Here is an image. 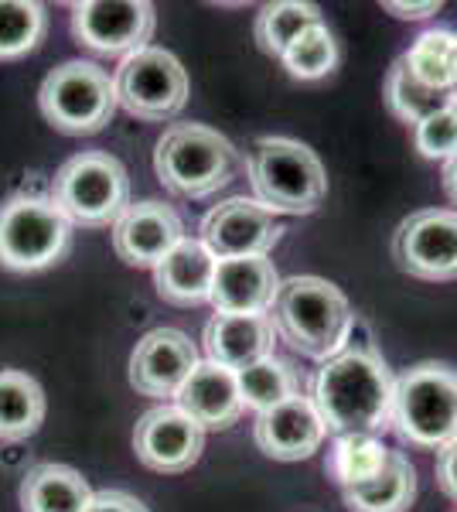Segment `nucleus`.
<instances>
[{"label": "nucleus", "instance_id": "f257e3e1", "mask_svg": "<svg viewBox=\"0 0 457 512\" xmlns=\"http://www.w3.org/2000/svg\"><path fill=\"white\" fill-rule=\"evenodd\" d=\"M396 379L369 345L345 349L321 362L314 376V407L335 437L376 434L393 424Z\"/></svg>", "mask_w": 457, "mask_h": 512}, {"label": "nucleus", "instance_id": "f03ea898", "mask_svg": "<svg viewBox=\"0 0 457 512\" xmlns=\"http://www.w3.org/2000/svg\"><path fill=\"white\" fill-rule=\"evenodd\" d=\"M273 332L304 359L328 362L348 345L355 315L348 297L324 277L280 280V291L267 311Z\"/></svg>", "mask_w": 457, "mask_h": 512}, {"label": "nucleus", "instance_id": "7ed1b4c3", "mask_svg": "<svg viewBox=\"0 0 457 512\" xmlns=\"http://www.w3.org/2000/svg\"><path fill=\"white\" fill-rule=\"evenodd\" d=\"M249 185L256 202L270 212L287 216H311L328 195V175L318 154L301 140L260 137L246 154Z\"/></svg>", "mask_w": 457, "mask_h": 512}, {"label": "nucleus", "instance_id": "20e7f679", "mask_svg": "<svg viewBox=\"0 0 457 512\" xmlns=\"http://www.w3.org/2000/svg\"><path fill=\"white\" fill-rule=\"evenodd\" d=\"M239 151L205 123H174L154 147V171L171 195L209 198L239 171Z\"/></svg>", "mask_w": 457, "mask_h": 512}, {"label": "nucleus", "instance_id": "39448f33", "mask_svg": "<svg viewBox=\"0 0 457 512\" xmlns=\"http://www.w3.org/2000/svg\"><path fill=\"white\" fill-rule=\"evenodd\" d=\"M52 202L72 226L106 229L130 209V175L113 154L82 151L55 171Z\"/></svg>", "mask_w": 457, "mask_h": 512}, {"label": "nucleus", "instance_id": "423d86ee", "mask_svg": "<svg viewBox=\"0 0 457 512\" xmlns=\"http://www.w3.org/2000/svg\"><path fill=\"white\" fill-rule=\"evenodd\" d=\"M38 106L58 134H99L116 113V82L103 65L72 59L55 65L38 89Z\"/></svg>", "mask_w": 457, "mask_h": 512}, {"label": "nucleus", "instance_id": "0eeeda50", "mask_svg": "<svg viewBox=\"0 0 457 512\" xmlns=\"http://www.w3.org/2000/svg\"><path fill=\"white\" fill-rule=\"evenodd\" d=\"M393 427L417 448H444L457 437V373L444 362H420L396 379Z\"/></svg>", "mask_w": 457, "mask_h": 512}, {"label": "nucleus", "instance_id": "6e6552de", "mask_svg": "<svg viewBox=\"0 0 457 512\" xmlns=\"http://www.w3.org/2000/svg\"><path fill=\"white\" fill-rule=\"evenodd\" d=\"M72 222L45 195H14L0 205V267L14 274L48 270L69 253Z\"/></svg>", "mask_w": 457, "mask_h": 512}, {"label": "nucleus", "instance_id": "1a4fd4ad", "mask_svg": "<svg viewBox=\"0 0 457 512\" xmlns=\"http://www.w3.org/2000/svg\"><path fill=\"white\" fill-rule=\"evenodd\" d=\"M116 103L144 123L174 120L188 103V72L168 48H140L116 69Z\"/></svg>", "mask_w": 457, "mask_h": 512}, {"label": "nucleus", "instance_id": "9d476101", "mask_svg": "<svg viewBox=\"0 0 457 512\" xmlns=\"http://www.w3.org/2000/svg\"><path fill=\"white\" fill-rule=\"evenodd\" d=\"M393 260L417 280H457V212L423 209L393 233Z\"/></svg>", "mask_w": 457, "mask_h": 512}, {"label": "nucleus", "instance_id": "9b49d317", "mask_svg": "<svg viewBox=\"0 0 457 512\" xmlns=\"http://www.w3.org/2000/svg\"><path fill=\"white\" fill-rule=\"evenodd\" d=\"M157 28V11L147 0H82L72 4V31L79 45L99 55H134L147 48Z\"/></svg>", "mask_w": 457, "mask_h": 512}, {"label": "nucleus", "instance_id": "f8f14e48", "mask_svg": "<svg viewBox=\"0 0 457 512\" xmlns=\"http://www.w3.org/2000/svg\"><path fill=\"white\" fill-rule=\"evenodd\" d=\"M284 226L256 198H226L202 219V243L215 260L236 256H267L280 243Z\"/></svg>", "mask_w": 457, "mask_h": 512}, {"label": "nucleus", "instance_id": "ddd939ff", "mask_svg": "<svg viewBox=\"0 0 457 512\" xmlns=\"http://www.w3.org/2000/svg\"><path fill=\"white\" fill-rule=\"evenodd\" d=\"M134 451L137 461L151 472L181 475L202 458L205 431L191 420L178 403L147 410L134 427Z\"/></svg>", "mask_w": 457, "mask_h": 512}, {"label": "nucleus", "instance_id": "4468645a", "mask_svg": "<svg viewBox=\"0 0 457 512\" xmlns=\"http://www.w3.org/2000/svg\"><path fill=\"white\" fill-rule=\"evenodd\" d=\"M198 366V349L191 338L178 328H154L137 342L130 355V386L140 396H154V400H168L178 396Z\"/></svg>", "mask_w": 457, "mask_h": 512}, {"label": "nucleus", "instance_id": "2eb2a0df", "mask_svg": "<svg viewBox=\"0 0 457 512\" xmlns=\"http://www.w3.org/2000/svg\"><path fill=\"white\" fill-rule=\"evenodd\" d=\"M324 420L314 407L311 396H290V400L277 403V407L256 414L253 424V441L267 458L273 461H304L321 448Z\"/></svg>", "mask_w": 457, "mask_h": 512}, {"label": "nucleus", "instance_id": "dca6fc26", "mask_svg": "<svg viewBox=\"0 0 457 512\" xmlns=\"http://www.w3.org/2000/svg\"><path fill=\"white\" fill-rule=\"evenodd\" d=\"M185 239L178 212L164 202L130 205L113 226V250L130 267H157Z\"/></svg>", "mask_w": 457, "mask_h": 512}, {"label": "nucleus", "instance_id": "f3484780", "mask_svg": "<svg viewBox=\"0 0 457 512\" xmlns=\"http://www.w3.org/2000/svg\"><path fill=\"white\" fill-rule=\"evenodd\" d=\"M280 291V277L267 256L215 260L212 297L219 315H267Z\"/></svg>", "mask_w": 457, "mask_h": 512}, {"label": "nucleus", "instance_id": "a211bd4d", "mask_svg": "<svg viewBox=\"0 0 457 512\" xmlns=\"http://www.w3.org/2000/svg\"><path fill=\"white\" fill-rule=\"evenodd\" d=\"M174 400L202 431H226L243 414L236 373L209 359L191 369V376L185 379V386H181Z\"/></svg>", "mask_w": 457, "mask_h": 512}, {"label": "nucleus", "instance_id": "6ab92c4d", "mask_svg": "<svg viewBox=\"0 0 457 512\" xmlns=\"http://www.w3.org/2000/svg\"><path fill=\"white\" fill-rule=\"evenodd\" d=\"M273 338L277 332L267 315H219L215 311L205 325V352H209V362L239 373L273 355Z\"/></svg>", "mask_w": 457, "mask_h": 512}, {"label": "nucleus", "instance_id": "aec40b11", "mask_svg": "<svg viewBox=\"0 0 457 512\" xmlns=\"http://www.w3.org/2000/svg\"><path fill=\"white\" fill-rule=\"evenodd\" d=\"M212 277H215V256L202 239L185 236L174 250L154 267L157 294L178 308H195L212 297Z\"/></svg>", "mask_w": 457, "mask_h": 512}, {"label": "nucleus", "instance_id": "412c9836", "mask_svg": "<svg viewBox=\"0 0 457 512\" xmlns=\"http://www.w3.org/2000/svg\"><path fill=\"white\" fill-rule=\"evenodd\" d=\"M342 499L348 512H406L417 499V468L403 451H389L379 475L342 489Z\"/></svg>", "mask_w": 457, "mask_h": 512}, {"label": "nucleus", "instance_id": "4be33fe9", "mask_svg": "<svg viewBox=\"0 0 457 512\" xmlns=\"http://www.w3.org/2000/svg\"><path fill=\"white\" fill-rule=\"evenodd\" d=\"M93 499V489L72 465L45 461L35 465L21 482V509L24 512H82Z\"/></svg>", "mask_w": 457, "mask_h": 512}, {"label": "nucleus", "instance_id": "5701e85b", "mask_svg": "<svg viewBox=\"0 0 457 512\" xmlns=\"http://www.w3.org/2000/svg\"><path fill=\"white\" fill-rule=\"evenodd\" d=\"M45 420V390L21 369H0V441H24Z\"/></svg>", "mask_w": 457, "mask_h": 512}, {"label": "nucleus", "instance_id": "b1692460", "mask_svg": "<svg viewBox=\"0 0 457 512\" xmlns=\"http://www.w3.org/2000/svg\"><path fill=\"white\" fill-rule=\"evenodd\" d=\"M386 106L393 110L396 120L417 127V123L430 120L440 110H451L457 103H454V93L423 86L400 55V59L393 62V69L386 72Z\"/></svg>", "mask_w": 457, "mask_h": 512}, {"label": "nucleus", "instance_id": "393cba45", "mask_svg": "<svg viewBox=\"0 0 457 512\" xmlns=\"http://www.w3.org/2000/svg\"><path fill=\"white\" fill-rule=\"evenodd\" d=\"M321 7L304 4V0H280V4H267L256 14L253 35L260 52H267L270 59H284V52L304 35L307 28L321 24Z\"/></svg>", "mask_w": 457, "mask_h": 512}, {"label": "nucleus", "instance_id": "a878e982", "mask_svg": "<svg viewBox=\"0 0 457 512\" xmlns=\"http://www.w3.org/2000/svg\"><path fill=\"white\" fill-rule=\"evenodd\" d=\"M403 62L410 65V72L423 82V86L454 93V86H457V31H451V28L423 31V35L410 45V52L403 55Z\"/></svg>", "mask_w": 457, "mask_h": 512}, {"label": "nucleus", "instance_id": "bb28decb", "mask_svg": "<svg viewBox=\"0 0 457 512\" xmlns=\"http://www.w3.org/2000/svg\"><path fill=\"white\" fill-rule=\"evenodd\" d=\"M389 448L379 441L376 434H342L335 437L328 454V475L335 478L342 489L369 482L372 475H379V468L386 465Z\"/></svg>", "mask_w": 457, "mask_h": 512}, {"label": "nucleus", "instance_id": "cd10ccee", "mask_svg": "<svg viewBox=\"0 0 457 512\" xmlns=\"http://www.w3.org/2000/svg\"><path fill=\"white\" fill-rule=\"evenodd\" d=\"M236 383H239V396H243V407H253L256 414L297 396V373L284 359H277V355H267V359L239 369Z\"/></svg>", "mask_w": 457, "mask_h": 512}, {"label": "nucleus", "instance_id": "c85d7f7f", "mask_svg": "<svg viewBox=\"0 0 457 512\" xmlns=\"http://www.w3.org/2000/svg\"><path fill=\"white\" fill-rule=\"evenodd\" d=\"M45 28L48 14L35 0H0V62L35 52Z\"/></svg>", "mask_w": 457, "mask_h": 512}, {"label": "nucleus", "instance_id": "c756f323", "mask_svg": "<svg viewBox=\"0 0 457 512\" xmlns=\"http://www.w3.org/2000/svg\"><path fill=\"white\" fill-rule=\"evenodd\" d=\"M280 62H284V69L294 79H304V82L324 79L328 72H335V65H338V41L328 31V24L321 21V24H314V28H307L304 35L287 48Z\"/></svg>", "mask_w": 457, "mask_h": 512}, {"label": "nucleus", "instance_id": "7c9ffc66", "mask_svg": "<svg viewBox=\"0 0 457 512\" xmlns=\"http://www.w3.org/2000/svg\"><path fill=\"white\" fill-rule=\"evenodd\" d=\"M413 144L427 161H447L457 151V106L413 127Z\"/></svg>", "mask_w": 457, "mask_h": 512}, {"label": "nucleus", "instance_id": "2f4dec72", "mask_svg": "<svg viewBox=\"0 0 457 512\" xmlns=\"http://www.w3.org/2000/svg\"><path fill=\"white\" fill-rule=\"evenodd\" d=\"M82 512H151L137 495L123 492V489H103V492H93L89 506Z\"/></svg>", "mask_w": 457, "mask_h": 512}, {"label": "nucleus", "instance_id": "473e14b6", "mask_svg": "<svg viewBox=\"0 0 457 512\" xmlns=\"http://www.w3.org/2000/svg\"><path fill=\"white\" fill-rule=\"evenodd\" d=\"M437 485L440 492L457 502V437L437 451Z\"/></svg>", "mask_w": 457, "mask_h": 512}, {"label": "nucleus", "instance_id": "72a5a7b5", "mask_svg": "<svg viewBox=\"0 0 457 512\" xmlns=\"http://www.w3.org/2000/svg\"><path fill=\"white\" fill-rule=\"evenodd\" d=\"M382 11H389L393 18H400V21H420V18L437 14L440 4H434V0H427V4H396V0H386V4H382Z\"/></svg>", "mask_w": 457, "mask_h": 512}, {"label": "nucleus", "instance_id": "f704fd0d", "mask_svg": "<svg viewBox=\"0 0 457 512\" xmlns=\"http://www.w3.org/2000/svg\"><path fill=\"white\" fill-rule=\"evenodd\" d=\"M444 192L457 205V151L444 161Z\"/></svg>", "mask_w": 457, "mask_h": 512}, {"label": "nucleus", "instance_id": "c9c22d12", "mask_svg": "<svg viewBox=\"0 0 457 512\" xmlns=\"http://www.w3.org/2000/svg\"><path fill=\"white\" fill-rule=\"evenodd\" d=\"M454 103H457V86H454Z\"/></svg>", "mask_w": 457, "mask_h": 512}]
</instances>
